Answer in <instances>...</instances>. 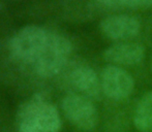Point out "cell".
Instances as JSON below:
<instances>
[{"label": "cell", "instance_id": "6da1fadb", "mask_svg": "<svg viewBox=\"0 0 152 132\" xmlns=\"http://www.w3.org/2000/svg\"><path fill=\"white\" fill-rule=\"evenodd\" d=\"M72 53V44L58 33L50 32L48 40L38 58L33 63V69L42 78H52L58 74L66 64Z\"/></svg>", "mask_w": 152, "mask_h": 132}, {"label": "cell", "instance_id": "7a4b0ae2", "mask_svg": "<svg viewBox=\"0 0 152 132\" xmlns=\"http://www.w3.org/2000/svg\"><path fill=\"white\" fill-rule=\"evenodd\" d=\"M49 34V31L36 25L23 27L10 39V55L19 62L33 65L46 46Z\"/></svg>", "mask_w": 152, "mask_h": 132}, {"label": "cell", "instance_id": "3957f363", "mask_svg": "<svg viewBox=\"0 0 152 132\" xmlns=\"http://www.w3.org/2000/svg\"><path fill=\"white\" fill-rule=\"evenodd\" d=\"M62 108L68 120L79 128L91 131L97 126V110L87 97L79 94L67 95L62 101Z\"/></svg>", "mask_w": 152, "mask_h": 132}, {"label": "cell", "instance_id": "277c9868", "mask_svg": "<svg viewBox=\"0 0 152 132\" xmlns=\"http://www.w3.org/2000/svg\"><path fill=\"white\" fill-rule=\"evenodd\" d=\"M102 92L115 100L127 98L132 93L134 87V78L127 71L119 66L109 65L102 73Z\"/></svg>", "mask_w": 152, "mask_h": 132}, {"label": "cell", "instance_id": "5b68a950", "mask_svg": "<svg viewBox=\"0 0 152 132\" xmlns=\"http://www.w3.org/2000/svg\"><path fill=\"white\" fill-rule=\"evenodd\" d=\"M100 29L107 37L115 40H126L136 36L141 30V23L128 15H115L102 20Z\"/></svg>", "mask_w": 152, "mask_h": 132}, {"label": "cell", "instance_id": "8992f818", "mask_svg": "<svg viewBox=\"0 0 152 132\" xmlns=\"http://www.w3.org/2000/svg\"><path fill=\"white\" fill-rule=\"evenodd\" d=\"M145 48L137 42H120L107 49L104 58L116 65L130 66L140 63L144 59Z\"/></svg>", "mask_w": 152, "mask_h": 132}, {"label": "cell", "instance_id": "52a82bcc", "mask_svg": "<svg viewBox=\"0 0 152 132\" xmlns=\"http://www.w3.org/2000/svg\"><path fill=\"white\" fill-rule=\"evenodd\" d=\"M70 81L74 87L90 98H98L102 92V81L92 68L79 66L70 73Z\"/></svg>", "mask_w": 152, "mask_h": 132}, {"label": "cell", "instance_id": "ba28073f", "mask_svg": "<svg viewBox=\"0 0 152 132\" xmlns=\"http://www.w3.org/2000/svg\"><path fill=\"white\" fill-rule=\"evenodd\" d=\"M37 123L42 132H58L61 128V119L58 110L47 101L42 94H38Z\"/></svg>", "mask_w": 152, "mask_h": 132}, {"label": "cell", "instance_id": "9c48e42d", "mask_svg": "<svg viewBox=\"0 0 152 132\" xmlns=\"http://www.w3.org/2000/svg\"><path fill=\"white\" fill-rule=\"evenodd\" d=\"M38 94L25 101L19 107L17 114L19 132H42L37 123Z\"/></svg>", "mask_w": 152, "mask_h": 132}, {"label": "cell", "instance_id": "30bf717a", "mask_svg": "<svg viewBox=\"0 0 152 132\" xmlns=\"http://www.w3.org/2000/svg\"><path fill=\"white\" fill-rule=\"evenodd\" d=\"M134 125L140 132H152V92L145 94L137 104Z\"/></svg>", "mask_w": 152, "mask_h": 132}, {"label": "cell", "instance_id": "8fae6325", "mask_svg": "<svg viewBox=\"0 0 152 132\" xmlns=\"http://www.w3.org/2000/svg\"><path fill=\"white\" fill-rule=\"evenodd\" d=\"M151 5H152V0H151Z\"/></svg>", "mask_w": 152, "mask_h": 132}]
</instances>
